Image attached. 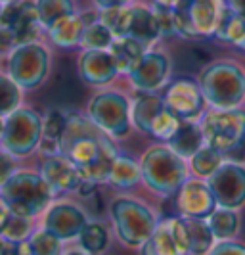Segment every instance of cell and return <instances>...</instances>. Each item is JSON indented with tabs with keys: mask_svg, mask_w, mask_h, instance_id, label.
I'll list each match as a JSON object with an SVG mask.
<instances>
[{
	"mask_svg": "<svg viewBox=\"0 0 245 255\" xmlns=\"http://www.w3.org/2000/svg\"><path fill=\"white\" fill-rule=\"evenodd\" d=\"M140 255H190L186 219L168 217L159 221L150 240L142 246Z\"/></svg>",
	"mask_w": 245,
	"mask_h": 255,
	"instance_id": "12",
	"label": "cell"
},
{
	"mask_svg": "<svg viewBox=\"0 0 245 255\" xmlns=\"http://www.w3.org/2000/svg\"><path fill=\"white\" fill-rule=\"evenodd\" d=\"M96 17L98 15H92L90 12H77L73 13V15H67L64 19L56 21L46 31L48 38H50L52 44H56L58 48H77V46H81V40H82V33H84L86 23L94 21Z\"/></svg>",
	"mask_w": 245,
	"mask_h": 255,
	"instance_id": "21",
	"label": "cell"
},
{
	"mask_svg": "<svg viewBox=\"0 0 245 255\" xmlns=\"http://www.w3.org/2000/svg\"><path fill=\"white\" fill-rule=\"evenodd\" d=\"M29 255H62V240L46 229L35 232L29 240Z\"/></svg>",
	"mask_w": 245,
	"mask_h": 255,
	"instance_id": "35",
	"label": "cell"
},
{
	"mask_svg": "<svg viewBox=\"0 0 245 255\" xmlns=\"http://www.w3.org/2000/svg\"><path fill=\"white\" fill-rule=\"evenodd\" d=\"M199 127L205 146L220 152L224 159L234 157L245 144V110L230 108L205 112L199 119Z\"/></svg>",
	"mask_w": 245,
	"mask_h": 255,
	"instance_id": "6",
	"label": "cell"
},
{
	"mask_svg": "<svg viewBox=\"0 0 245 255\" xmlns=\"http://www.w3.org/2000/svg\"><path fill=\"white\" fill-rule=\"evenodd\" d=\"M52 56L40 40L13 46L8 54V75L21 90L39 89L50 73Z\"/></svg>",
	"mask_w": 245,
	"mask_h": 255,
	"instance_id": "9",
	"label": "cell"
},
{
	"mask_svg": "<svg viewBox=\"0 0 245 255\" xmlns=\"http://www.w3.org/2000/svg\"><path fill=\"white\" fill-rule=\"evenodd\" d=\"M117 71L115 60L109 50H82L79 56V75L90 87L109 85Z\"/></svg>",
	"mask_w": 245,
	"mask_h": 255,
	"instance_id": "20",
	"label": "cell"
},
{
	"mask_svg": "<svg viewBox=\"0 0 245 255\" xmlns=\"http://www.w3.org/2000/svg\"><path fill=\"white\" fill-rule=\"evenodd\" d=\"M226 2H228V8H230L234 13L245 15V0H226Z\"/></svg>",
	"mask_w": 245,
	"mask_h": 255,
	"instance_id": "41",
	"label": "cell"
},
{
	"mask_svg": "<svg viewBox=\"0 0 245 255\" xmlns=\"http://www.w3.org/2000/svg\"><path fill=\"white\" fill-rule=\"evenodd\" d=\"M186 225H188V236H190V255H207L215 246V236L209 229L207 221L186 219Z\"/></svg>",
	"mask_w": 245,
	"mask_h": 255,
	"instance_id": "30",
	"label": "cell"
},
{
	"mask_svg": "<svg viewBox=\"0 0 245 255\" xmlns=\"http://www.w3.org/2000/svg\"><path fill=\"white\" fill-rule=\"evenodd\" d=\"M8 2H13V0H0V4H8Z\"/></svg>",
	"mask_w": 245,
	"mask_h": 255,
	"instance_id": "46",
	"label": "cell"
},
{
	"mask_svg": "<svg viewBox=\"0 0 245 255\" xmlns=\"http://www.w3.org/2000/svg\"><path fill=\"white\" fill-rule=\"evenodd\" d=\"M86 223H88L86 213L77 204L71 202H58L50 205L44 215V229L52 232L56 238H60L62 242L79 238Z\"/></svg>",
	"mask_w": 245,
	"mask_h": 255,
	"instance_id": "16",
	"label": "cell"
},
{
	"mask_svg": "<svg viewBox=\"0 0 245 255\" xmlns=\"http://www.w3.org/2000/svg\"><path fill=\"white\" fill-rule=\"evenodd\" d=\"M176 194H178L176 200L178 211L186 219L207 221V217L219 207L207 180L203 179H188Z\"/></svg>",
	"mask_w": 245,
	"mask_h": 255,
	"instance_id": "17",
	"label": "cell"
},
{
	"mask_svg": "<svg viewBox=\"0 0 245 255\" xmlns=\"http://www.w3.org/2000/svg\"><path fill=\"white\" fill-rule=\"evenodd\" d=\"M40 175L42 179L48 182L54 196L56 194H69V192H77L82 177L79 173V169L64 153H52L44 155L42 165H40Z\"/></svg>",
	"mask_w": 245,
	"mask_h": 255,
	"instance_id": "19",
	"label": "cell"
},
{
	"mask_svg": "<svg viewBox=\"0 0 245 255\" xmlns=\"http://www.w3.org/2000/svg\"><path fill=\"white\" fill-rule=\"evenodd\" d=\"M0 31L8 33L13 46L35 42L40 37V21L35 0H13L2 6Z\"/></svg>",
	"mask_w": 245,
	"mask_h": 255,
	"instance_id": "11",
	"label": "cell"
},
{
	"mask_svg": "<svg viewBox=\"0 0 245 255\" xmlns=\"http://www.w3.org/2000/svg\"><path fill=\"white\" fill-rule=\"evenodd\" d=\"M152 4H154L155 8H163V10H170V8H174V6L178 4V0H152Z\"/></svg>",
	"mask_w": 245,
	"mask_h": 255,
	"instance_id": "42",
	"label": "cell"
},
{
	"mask_svg": "<svg viewBox=\"0 0 245 255\" xmlns=\"http://www.w3.org/2000/svg\"><path fill=\"white\" fill-rule=\"evenodd\" d=\"M217 205L226 209H240L245 205V165L236 161H224L207 179Z\"/></svg>",
	"mask_w": 245,
	"mask_h": 255,
	"instance_id": "13",
	"label": "cell"
},
{
	"mask_svg": "<svg viewBox=\"0 0 245 255\" xmlns=\"http://www.w3.org/2000/svg\"><path fill=\"white\" fill-rule=\"evenodd\" d=\"M0 236L4 240L12 244H21L27 242L29 236H31V219L29 217H21V215H10L4 229L0 232Z\"/></svg>",
	"mask_w": 245,
	"mask_h": 255,
	"instance_id": "36",
	"label": "cell"
},
{
	"mask_svg": "<svg viewBox=\"0 0 245 255\" xmlns=\"http://www.w3.org/2000/svg\"><path fill=\"white\" fill-rule=\"evenodd\" d=\"M2 6H4V4H0V12H2Z\"/></svg>",
	"mask_w": 245,
	"mask_h": 255,
	"instance_id": "47",
	"label": "cell"
},
{
	"mask_svg": "<svg viewBox=\"0 0 245 255\" xmlns=\"http://www.w3.org/2000/svg\"><path fill=\"white\" fill-rule=\"evenodd\" d=\"M144 184L159 196H172L190 177L188 161L168 146L157 144L144 152L140 159Z\"/></svg>",
	"mask_w": 245,
	"mask_h": 255,
	"instance_id": "4",
	"label": "cell"
},
{
	"mask_svg": "<svg viewBox=\"0 0 245 255\" xmlns=\"http://www.w3.org/2000/svg\"><path fill=\"white\" fill-rule=\"evenodd\" d=\"M79 244L88 255H100L109 244V232L102 223H86L79 234Z\"/></svg>",
	"mask_w": 245,
	"mask_h": 255,
	"instance_id": "32",
	"label": "cell"
},
{
	"mask_svg": "<svg viewBox=\"0 0 245 255\" xmlns=\"http://www.w3.org/2000/svg\"><path fill=\"white\" fill-rule=\"evenodd\" d=\"M2 128H4V117H0V134H2Z\"/></svg>",
	"mask_w": 245,
	"mask_h": 255,
	"instance_id": "45",
	"label": "cell"
},
{
	"mask_svg": "<svg viewBox=\"0 0 245 255\" xmlns=\"http://www.w3.org/2000/svg\"><path fill=\"white\" fill-rule=\"evenodd\" d=\"M60 153L79 169L81 177L92 184L107 182L117 152L113 138L98 128L88 117L67 115V125L60 140Z\"/></svg>",
	"mask_w": 245,
	"mask_h": 255,
	"instance_id": "1",
	"label": "cell"
},
{
	"mask_svg": "<svg viewBox=\"0 0 245 255\" xmlns=\"http://www.w3.org/2000/svg\"><path fill=\"white\" fill-rule=\"evenodd\" d=\"M67 115L60 110H52L44 117V128H42V140H40L39 150L44 155L60 153V140L67 125Z\"/></svg>",
	"mask_w": 245,
	"mask_h": 255,
	"instance_id": "25",
	"label": "cell"
},
{
	"mask_svg": "<svg viewBox=\"0 0 245 255\" xmlns=\"http://www.w3.org/2000/svg\"><path fill=\"white\" fill-rule=\"evenodd\" d=\"M170 75V60L165 52L148 50L129 73V81L132 89L138 92H155L168 81Z\"/></svg>",
	"mask_w": 245,
	"mask_h": 255,
	"instance_id": "15",
	"label": "cell"
},
{
	"mask_svg": "<svg viewBox=\"0 0 245 255\" xmlns=\"http://www.w3.org/2000/svg\"><path fill=\"white\" fill-rule=\"evenodd\" d=\"M42 31H48L56 21L77 13L75 0H35Z\"/></svg>",
	"mask_w": 245,
	"mask_h": 255,
	"instance_id": "28",
	"label": "cell"
},
{
	"mask_svg": "<svg viewBox=\"0 0 245 255\" xmlns=\"http://www.w3.org/2000/svg\"><path fill=\"white\" fill-rule=\"evenodd\" d=\"M113 33L100 21V17H96L94 21L86 23L82 40H81V48L82 50H109V46L113 44Z\"/></svg>",
	"mask_w": 245,
	"mask_h": 255,
	"instance_id": "31",
	"label": "cell"
},
{
	"mask_svg": "<svg viewBox=\"0 0 245 255\" xmlns=\"http://www.w3.org/2000/svg\"><path fill=\"white\" fill-rule=\"evenodd\" d=\"M98 10H109V8H119V6H129L132 0H92Z\"/></svg>",
	"mask_w": 245,
	"mask_h": 255,
	"instance_id": "39",
	"label": "cell"
},
{
	"mask_svg": "<svg viewBox=\"0 0 245 255\" xmlns=\"http://www.w3.org/2000/svg\"><path fill=\"white\" fill-rule=\"evenodd\" d=\"M150 48H146L144 44H140L138 40H134L130 37L115 38L113 44L109 46V52H111V56L115 60L117 71L119 73H127V75L140 64V60H142L144 54Z\"/></svg>",
	"mask_w": 245,
	"mask_h": 255,
	"instance_id": "24",
	"label": "cell"
},
{
	"mask_svg": "<svg viewBox=\"0 0 245 255\" xmlns=\"http://www.w3.org/2000/svg\"><path fill=\"white\" fill-rule=\"evenodd\" d=\"M197 83L213 110L240 108L245 100V71L232 60H217L205 65Z\"/></svg>",
	"mask_w": 245,
	"mask_h": 255,
	"instance_id": "3",
	"label": "cell"
},
{
	"mask_svg": "<svg viewBox=\"0 0 245 255\" xmlns=\"http://www.w3.org/2000/svg\"><path fill=\"white\" fill-rule=\"evenodd\" d=\"M207 255H245V246L234 240H224L215 244Z\"/></svg>",
	"mask_w": 245,
	"mask_h": 255,
	"instance_id": "37",
	"label": "cell"
},
{
	"mask_svg": "<svg viewBox=\"0 0 245 255\" xmlns=\"http://www.w3.org/2000/svg\"><path fill=\"white\" fill-rule=\"evenodd\" d=\"M165 33H163V27H161L154 4L148 6L140 2H130L127 6V35L125 37L134 38L146 48H150Z\"/></svg>",
	"mask_w": 245,
	"mask_h": 255,
	"instance_id": "18",
	"label": "cell"
},
{
	"mask_svg": "<svg viewBox=\"0 0 245 255\" xmlns=\"http://www.w3.org/2000/svg\"><path fill=\"white\" fill-rule=\"evenodd\" d=\"M86 117L111 138H123L130 132L129 98L119 90H100L86 106Z\"/></svg>",
	"mask_w": 245,
	"mask_h": 255,
	"instance_id": "10",
	"label": "cell"
},
{
	"mask_svg": "<svg viewBox=\"0 0 245 255\" xmlns=\"http://www.w3.org/2000/svg\"><path fill=\"white\" fill-rule=\"evenodd\" d=\"M10 246H12V242H8V240H4V238L0 236V255L10 254Z\"/></svg>",
	"mask_w": 245,
	"mask_h": 255,
	"instance_id": "43",
	"label": "cell"
},
{
	"mask_svg": "<svg viewBox=\"0 0 245 255\" xmlns=\"http://www.w3.org/2000/svg\"><path fill=\"white\" fill-rule=\"evenodd\" d=\"M44 119L31 108H17L4 117V128L0 134V148L12 157H27L40 146Z\"/></svg>",
	"mask_w": 245,
	"mask_h": 255,
	"instance_id": "8",
	"label": "cell"
},
{
	"mask_svg": "<svg viewBox=\"0 0 245 255\" xmlns=\"http://www.w3.org/2000/svg\"><path fill=\"white\" fill-rule=\"evenodd\" d=\"M142 180V173H140V163L134 161L129 155H117L115 163L111 167L109 179L107 182L115 188H132Z\"/></svg>",
	"mask_w": 245,
	"mask_h": 255,
	"instance_id": "27",
	"label": "cell"
},
{
	"mask_svg": "<svg viewBox=\"0 0 245 255\" xmlns=\"http://www.w3.org/2000/svg\"><path fill=\"white\" fill-rule=\"evenodd\" d=\"M163 100L180 121H199L205 114V96L194 79L182 77L172 81L165 90Z\"/></svg>",
	"mask_w": 245,
	"mask_h": 255,
	"instance_id": "14",
	"label": "cell"
},
{
	"mask_svg": "<svg viewBox=\"0 0 245 255\" xmlns=\"http://www.w3.org/2000/svg\"><path fill=\"white\" fill-rule=\"evenodd\" d=\"M13 159L8 152H4L2 148H0V188L6 184V180L12 177L13 173H15V163H13Z\"/></svg>",
	"mask_w": 245,
	"mask_h": 255,
	"instance_id": "38",
	"label": "cell"
},
{
	"mask_svg": "<svg viewBox=\"0 0 245 255\" xmlns=\"http://www.w3.org/2000/svg\"><path fill=\"white\" fill-rule=\"evenodd\" d=\"M0 196L13 215L33 219L50 207L54 192L40 173L21 169L6 180V184L0 188Z\"/></svg>",
	"mask_w": 245,
	"mask_h": 255,
	"instance_id": "5",
	"label": "cell"
},
{
	"mask_svg": "<svg viewBox=\"0 0 245 255\" xmlns=\"http://www.w3.org/2000/svg\"><path fill=\"white\" fill-rule=\"evenodd\" d=\"M167 110L163 96L155 92H138L134 102L130 104V119L132 127H136L144 134H152V128L157 123L161 114Z\"/></svg>",
	"mask_w": 245,
	"mask_h": 255,
	"instance_id": "22",
	"label": "cell"
},
{
	"mask_svg": "<svg viewBox=\"0 0 245 255\" xmlns=\"http://www.w3.org/2000/svg\"><path fill=\"white\" fill-rule=\"evenodd\" d=\"M207 225L213 232L215 240H232L240 232V215L236 209H226V207H217L209 217Z\"/></svg>",
	"mask_w": 245,
	"mask_h": 255,
	"instance_id": "26",
	"label": "cell"
},
{
	"mask_svg": "<svg viewBox=\"0 0 245 255\" xmlns=\"http://www.w3.org/2000/svg\"><path fill=\"white\" fill-rule=\"evenodd\" d=\"M167 146L188 161L199 148L205 146L199 121H182L178 130L174 132V136L167 142Z\"/></svg>",
	"mask_w": 245,
	"mask_h": 255,
	"instance_id": "23",
	"label": "cell"
},
{
	"mask_svg": "<svg viewBox=\"0 0 245 255\" xmlns=\"http://www.w3.org/2000/svg\"><path fill=\"white\" fill-rule=\"evenodd\" d=\"M215 38H219L222 42H228V44L245 52V15L234 13L230 10Z\"/></svg>",
	"mask_w": 245,
	"mask_h": 255,
	"instance_id": "33",
	"label": "cell"
},
{
	"mask_svg": "<svg viewBox=\"0 0 245 255\" xmlns=\"http://www.w3.org/2000/svg\"><path fill=\"white\" fill-rule=\"evenodd\" d=\"M224 161L226 159L220 152L209 148V146H203L188 159V167L197 179H209Z\"/></svg>",
	"mask_w": 245,
	"mask_h": 255,
	"instance_id": "29",
	"label": "cell"
},
{
	"mask_svg": "<svg viewBox=\"0 0 245 255\" xmlns=\"http://www.w3.org/2000/svg\"><path fill=\"white\" fill-rule=\"evenodd\" d=\"M21 106V89L8 73H0V117H8Z\"/></svg>",
	"mask_w": 245,
	"mask_h": 255,
	"instance_id": "34",
	"label": "cell"
},
{
	"mask_svg": "<svg viewBox=\"0 0 245 255\" xmlns=\"http://www.w3.org/2000/svg\"><path fill=\"white\" fill-rule=\"evenodd\" d=\"M109 213L119 240L129 248H142L159 223L148 205L129 196L115 198L109 205Z\"/></svg>",
	"mask_w": 245,
	"mask_h": 255,
	"instance_id": "7",
	"label": "cell"
},
{
	"mask_svg": "<svg viewBox=\"0 0 245 255\" xmlns=\"http://www.w3.org/2000/svg\"><path fill=\"white\" fill-rule=\"evenodd\" d=\"M10 215H12L10 207H8V204L4 202V198L0 196V232H2V229H4V225H6V221H8Z\"/></svg>",
	"mask_w": 245,
	"mask_h": 255,
	"instance_id": "40",
	"label": "cell"
},
{
	"mask_svg": "<svg viewBox=\"0 0 245 255\" xmlns=\"http://www.w3.org/2000/svg\"><path fill=\"white\" fill-rule=\"evenodd\" d=\"M62 255H88L86 252H82V250H71V252H65Z\"/></svg>",
	"mask_w": 245,
	"mask_h": 255,
	"instance_id": "44",
	"label": "cell"
},
{
	"mask_svg": "<svg viewBox=\"0 0 245 255\" xmlns=\"http://www.w3.org/2000/svg\"><path fill=\"white\" fill-rule=\"evenodd\" d=\"M228 12L226 0H178L168 10L172 35L188 40L217 37Z\"/></svg>",
	"mask_w": 245,
	"mask_h": 255,
	"instance_id": "2",
	"label": "cell"
}]
</instances>
